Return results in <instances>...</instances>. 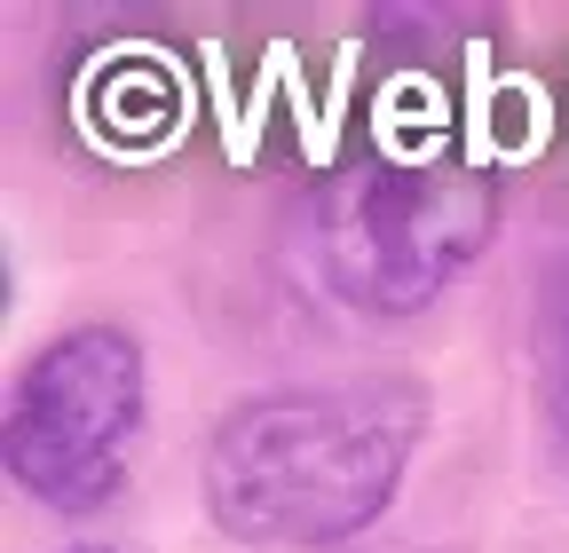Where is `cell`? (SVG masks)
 Returning a JSON list of instances; mask_svg holds the SVG:
<instances>
[{
    "mask_svg": "<svg viewBox=\"0 0 569 553\" xmlns=\"http://www.w3.org/2000/svg\"><path fill=\"white\" fill-rule=\"evenodd\" d=\"M427 395L396 372L309 380L238 403L206 443V514L246 545L356 537L419 451Z\"/></svg>",
    "mask_w": 569,
    "mask_h": 553,
    "instance_id": "1",
    "label": "cell"
},
{
    "mask_svg": "<svg viewBox=\"0 0 569 553\" xmlns=\"http://www.w3.org/2000/svg\"><path fill=\"white\" fill-rule=\"evenodd\" d=\"M490 214L498 198L467 159H365L309 198L301 261L332 301L411 316L490 245Z\"/></svg>",
    "mask_w": 569,
    "mask_h": 553,
    "instance_id": "2",
    "label": "cell"
},
{
    "mask_svg": "<svg viewBox=\"0 0 569 553\" xmlns=\"http://www.w3.org/2000/svg\"><path fill=\"white\" fill-rule=\"evenodd\" d=\"M142 435V349L119 324H80L24 364L9 403V474L56 514H96Z\"/></svg>",
    "mask_w": 569,
    "mask_h": 553,
    "instance_id": "3",
    "label": "cell"
},
{
    "mask_svg": "<svg viewBox=\"0 0 569 553\" xmlns=\"http://www.w3.org/2000/svg\"><path fill=\"white\" fill-rule=\"evenodd\" d=\"M553 380H561V420H569V285H561V309H553Z\"/></svg>",
    "mask_w": 569,
    "mask_h": 553,
    "instance_id": "4",
    "label": "cell"
}]
</instances>
